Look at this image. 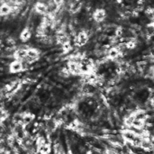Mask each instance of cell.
I'll return each mask as SVG.
<instances>
[{
  "instance_id": "obj_1",
  "label": "cell",
  "mask_w": 154,
  "mask_h": 154,
  "mask_svg": "<svg viewBox=\"0 0 154 154\" xmlns=\"http://www.w3.org/2000/svg\"><path fill=\"white\" fill-rule=\"evenodd\" d=\"M138 135L139 134H137L133 129H127V130H125V131H124L122 133L123 139L125 142H128V143H133L135 141V139L137 138Z\"/></svg>"
},
{
  "instance_id": "obj_16",
  "label": "cell",
  "mask_w": 154,
  "mask_h": 154,
  "mask_svg": "<svg viewBox=\"0 0 154 154\" xmlns=\"http://www.w3.org/2000/svg\"><path fill=\"white\" fill-rule=\"evenodd\" d=\"M152 106L154 107V97L152 99Z\"/></svg>"
},
{
  "instance_id": "obj_14",
  "label": "cell",
  "mask_w": 154,
  "mask_h": 154,
  "mask_svg": "<svg viewBox=\"0 0 154 154\" xmlns=\"http://www.w3.org/2000/svg\"><path fill=\"white\" fill-rule=\"evenodd\" d=\"M52 1H53V4L57 6H60L64 2V0H52Z\"/></svg>"
},
{
  "instance_id": "obj_8",
  "label": "cell",
  "mask_w": 154,
  "mask_h": 154,
  "mask_svg": "<svg viewBox=\"0 0 154 154\" xmlns=\"http://www.w3.org/2000/svg\"><path fill=\"white\" fill-rule=\"evenodd\" d=\"M12 8L8 4H3L0 6V15H7L10 14Z\"/></svg>"
},
{
  "instance_id": "obj_17",
  "label": "cell",
  "mask_w": 154,
  "mask_h": 154,
  "mask_svg": "<svg viewBox=\"0 0 154 154\" xmlns=\"http://www.w3.org/2000/svg\"><path fill=\"white\" fill-rule=\"evenodd\" d=\"M3 122H4V120H3V119H2V118L0 117V125H2V123H3Z\"/></svg>"
},
{
  "instance_id": "obj_10",
  "label": "cell",
  "mask_w": 154,
  "mask_h": 154,
  "mask_svg": "<svg viewBox=\"0 0 154 154\" xmlns=\"http://www.w3.org/2000/svg\"><path fill=\"white\" fill-rule=\"evenodd\" d=\"M39 152H40V153L41 154H49L50 153V152H51V147H50V145L49 144H47V143H42L41 146H39Z\"/></svg>"
},
{
  "instance_id": "obj_13",
  "label": "cell",
  "mask_w": 154,
  "mask_h": 154,
  "mask_svg": "<svg viewBox=\"0 0 154 154\" xmlns=\"http://www.w3.org/2000/svg\"><path fill=\"white\" fill-rule=\"evenodd\" d=\"M0 117L3 120H5V118H7V114H6V112L2 107H0Z\"/></svg>"
},
{
  "instance_id": "obj_9",
  "label": "cell",
  "mask_w": 154,
  "mask_h": 154,
  "mask_svg": "<svg viewBox=\"0 0 154 154\" xmlns=\"http://www.w3.org/2000/svg\"><path fill=\"white\" fill-rule=\"evenodd\" d=\"M119 54H120V51L116 48H111L107 52L108 58H110V59H116L119 56Z\"/></svg>"
},
{
  "instance_id": "obj_5",
  "label": "cell",
  "mask_w": 154,
  "mask_h": 154,
  "mask_svg": "<svg viewBox=\"0 0 154 154\" xmlns=\"http://www.w3.org/2000/svg\"><path fill=\"white\" fill-rule=\"evenodd\" d=\"M88 34L84 32H81L78 34V36L76 38V42L78 45H83L88 42Z\"/></svg>"
},
{
  "instance_id": "obj_6",
  "label": "cell",
  "mask_w": 154,
  "mask_h": 154,
  "mask_svg": "<svg viewBox=\"0 0 154 154\" xmlns=\"http://www.w3.org/2000/svg\"><path fill=\"white\" fill-rule=\"evenodd\" d=\"M27 57L26 58H29L30 60H36L39 58V55H40V52L33 49V48H30V49H27Z\"/></svg>"
},
{
  "instance_id": "obj_3",
  "label": "cell",
  "mask_w": 154,
  "mask_h": 154,
  "mask_svg": "<svg viewBox=\"0 0 154 154\" xmlns=\"http://www.w3.org/2000/svg\"><path fill=\"white\" fill-rule=\"evenodd\" d=\"M106 14V11H105L104 9L99 8V9H97V10L94 12V14H93V18H94V20H95L96 22L100 23V22H102V21L105 20Z\"/></svg>"
},
{
  "instance_id": "obj_2",
  "label": "cell",
  "mask_w": 154,
  "mask_h": 154,
  "mask_svg": "<svg viewBox=\"0 0 154 154\" xmlns=\"http://www.w3.org/2000/svg\"><path fill=\"white\" fill-rule=\"evenodd\" d=\"M23 69V65L22 61L19 60H16L14 62H12L9 67V70L11 73H18V72H21Z\"/></svg>"
},
{
  "instance_id": "obj_7",
  "label": "cell",
  "mask_w": 154,
  "mask_h": 154,
  "mask_svg": "<svg viewBox=\"0 0 154 154\" xmlns=\"http://www.w3.org/2000/svg\"><path fill=\"white\" fill-rule=\"evenodd\" d=\"M31 38V32L28 28H24L21 34H20V39L23 41V42H27L29 39Z\"/></svg>"
},
{
  "instance_id": "obj_12",
  "label": "cell",
  "mask_w": 154,
  "mask_h": 154,
  "mask_svg": "<svg viewBox=\"0 0 154 154\" xmlns=\"http://www.w3.org/2000/svg\"><path fill=\"white\" fill-rule=\"evenodd\" d=\"M34 119L33 115L30 114V113H26L23 115V124L24 125H29L32 122V120Z\"/></svg>"
},
{
  "instance_id": "obj_15",
  "label": "cell",
  "mask_w": 154,
  "mask_h": 154,
  "mask_svg": "<svg viewBox=\"0 0 154 154\" xmlns=\"http://www.w3.org/2000/svg\"><path fill=\"white\" fill-rule=\"evenodd\" d=\"M12 4H18L20 0H9Z\"/></svg>"
},
{
  "instance_id": "obj_4",
  "label": "cell",
  "mask_w": 154,
  "mask_h": 154,
  "mask_svg": "<svg viewBox=\"0 0 154 154\" xmlns=\"http://www.w3.org/2000/svg\"><path fill=\"white\" fill-rule=\"evenodd\" d=\"M34 8H35V11H36L38 14H47V12H48V6H47L45 4L42 3V2L36 3Z\"/></svg>"
},
{
  "instance_id": "obj_11",
  "label": "cell",
  "mask_w": 154,
  "mask_h": 154,
  "mask_svg": "<svg viewBox=\"0 0 154 154\" xmlns=\"http://www.w3.org/2000/svg\"><path fill=\"white\" fill-rule=\"evenodd\" d=\"M15 57L17 60H21L27 57V51L26 50H19L15 52Z\"/></svg>"
}]
</instances>
